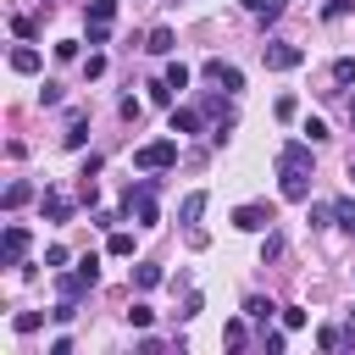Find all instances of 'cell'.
<instances>
[{"label":"cell","instance_id":"1","mask_svg":"<svg viewBox=\"0 0 355 355\" xmlns=\"http://www.w3.org/2000/svg\"><path fill=\"white\" fill-rule=\"evenodd\" d=\"M178 161V139H155V144H139L133 150V166L139 172H166Z\"/></svg>","mask_w":355,"mask_h":355},{"label":"cell","instance_id":"2","mask_svg":"<svg viewBox=\"0 0 355 355\" xmlns=\"http://www.w3.org/2000/svg\"><path fill=\"white\" fill-rule=\"evenodd\" d=\"M261 61H266L272 72H294V67L305 61V50H300V44H288V39H272V44H261Z\"/></svg>","mask_w":355,"mask_h":355},{"label":"cell","instance_id":"3","mask_svg":"<svg viewBox=\"0 0 355 355\" xmlns=\"http://www.w3.org/2000/svg\"><path fill=\"white\" fill-rule=\"evenodd\" d=\"M277 172L283 178H305L311 172V144H283L277 150Z\"/></svg>","mask_w":355,"mask_h":355},{"label":"cell","instance_id":"4","mask_svg":"<svg viewBox=\"0 0 355 355\" xmlns=\"http://www.w3.org/2000/svg\"><path fill=\"white\" fill-rule=\"evenodd\" d=\"M272 222H277L272 205H239V211H233V227H244V233H266Z\"/></svg>","mask_w":355,"mask_h":355},{"label":"cell","instance_id":"5","mask_svg":"<svg viewBox=\"0 0 355 355\" xmlns=\"http://www.w3.org/2000/svg\"><path fill=\"white\" fill-rule=\"evenodd\" d=\"M22 255H28V227L11 222L6 239H0V266H22Z\"/></svg>","mask_w":355,"mask_h":355},{"label":"cell","instance_id":"6","mask_svg":"<svg viewBox=\"0 0 355 355\" xmlns=\"http://www.w3.org/2000/svg\"><path fill=\"white\" fill-rule=\"evenodd\" d=\"M205 78H211L216 89H227V94H239V89H244V72H239V67H227V61H216V55L205 61Z\"/></svg>","mask_w":355,"mask_h":355},{"label":"cell","instance_id":"7","mask_svg":"<svg viewBox=\"0 0 355 355\" xmlns=\"http://www.w3.org/2000/svg\"><path fill=\"white\" fill-rule=\"evenodd\" d=\"M39 67H44V55H39L33 44H17V50H11V72H39Z\"/></svg>","mask_w":355,"mask_h":355},{"label":"cell","instance_id":"8","mask_svg":"<svg viewBox=\"0 0 355 355\" xmlns=\"http://www.w3.org/2000/svg\"><path fill=\"white\" fill-rule=\"evenodd\" d=\"M39 205H44V216H50V222H67V216H72V200H67V194H55V189H44V200H39Z\"/></svg>","mask_w":355,"mask_h":355},{"label":"cell","instance_id":"9","mask_svg":"<svg viewBox=\"0 0 355 355\" xmlns=\"http://www.w3.org/2000/svg\"><path fill=\"white\" fill-rule=\"evenodd\" d=\"M172 133H200V111L178 105V111H172Z\"/></svg>","mask_w":355,"mask_h":355},{"label":"cell","instance_id":"10","mask_svg":"<svg viewBox=\"0 0 355 355\" xmlns=\"http://www.w3.org/2000/svg\"><path fill=\"white\" fill-rule=\"evenodd\" d=\"M11 327H17V333H39V327H44V311H17Z\"/></svg>","mask_w":355,"mask_h":355},{"label":"cell","instance_id":"11","mask_svg":"<svg viewBox=\"0 0 355 355\" xmlns=\"http://www.w3.org/2000/svg\"><path fill=\"white\" fill-rule=\"evenodd\" d=\"M161 277H166V272H161V266H150V261H144V266H133V283H139V288H155Z\"/></svg>","mask_w":355,"mask_h":355},{"label":"cell","instance_id":"12","mask_svg":"<svg viewBox=\"0 0 355 355\" xmlns=\"http://www.w3.org/2000/svg\"><path fill=\"white\" fill-rule=\"evenodd\" d=\"M244 11H255V17H283V0H244Z\"/></svg>","mask_w":355,"mask_h":355},{"label":"cell","instance_id":"13","mask_svg":"<svg viewBox=\"0 0 355 355\" xmlns=\"http://www.w3.org/2000/svg\"><path fill=\"white\" fill-rule=\"evenodd\" d=\"M144 50H150V55H166V50H172V28H155V33H150V44H144Z\"/></svg>","mask_w":355,"mask_h":355},{"label":"cell","instance_id":"14","mask_svg":"<svg viewBox=\"0 0 355 355\" xmlns=\"http://www.w3.org/2000/svg\"><path fill=\"white\" fill-rule=\"evenodd\" d=\"M272 111H277V122H294V116H300V100H294V94H277Z\"/></svg>","mask_w":355,"mask_h":355},{"label":"cell","instance_id":"15","mask_svg":"<svg viewBox=\"0 0 355 355\" xmlns=\"http://www.w3.org/2000/svg\"><path fill=\"white\" fill-rule=\"evenodd\" d=\"M83 133H89V122H83V111H72V128H67V150H78V144H83Z\"/></svg>","mask_w":355,"mask_h":355},{"label":"cell","instance_id":"16","mask_svg":"<svg viewBox=\"0 0 355 355\" xmlns=\"http://www.w3.org/2000/svg\"><path fill=\"white\" fill-rule=\"evenodd\" d=\"M116 17V0H89V22H111Z\"/></svg>","mask_w":355,"mask_h":355},{"label":"cell","instance_id":"17","mask_svg":"<svg viewBox=\"0 0 355 355\" xmlns=\"http://www.w3.org/2000/svg\"><path fill=\"white\" fill-rule=\"evenodd\" d=\"M333 216H338V227H349V233H355V200H349V194L333 205Z\"/></svg>","mask_w":355,"mask_h":355},{"label":"cell","instance_id":"18","mask_svg":"<svg viewBox=\"0 0 355 355\" xmlns=\"http://www.w3.org/2000/svg\"><path fill=\"white\" fill-rule=\"evenodd\" d=\"M349 11H355V0H327V6H322L327 22H338V17H349Z\"/></svg>","mask_w":355,"mask_h":355},{"label":"cell","instance_id":"19","mask_svg":"<svg viewBox=\"0 0 355 355\" xmlns=\"http://www.w3.org/2000/svg\"><path fill=\"white\" fill-rule=\"evenodd\" d=\"M300 133H305L311 144H322V139H327V122H322V116H305V128H300Z\"/></svg>","mask_w":355,"mask_h":355},{"label":"cell","instance_id":"20","mask_svg":"<svg viewBox=\"0 0 355 355\" xmlns=\"http://www.w3.org/2000/svg\"><path fill=\"white\" fill-rule=\"evenodd\" d=\"M28 194H33V189H28V183H6V211H17V205H22V200H28Z\"/></svg>","mask_w":355,"mask_h":355},{"label":"cell","instance_id":"21","mask_svg":"<svg viewBox=\"0 0 355 355\" xmlns=\"http://www.w3.org/2000/svg\"><path fill=\"white\" fill-rule=\"evenodd\" d=\"M105 250H111V255H133V233H111Z\"/></svg>","mask_w":355,"mask_h":355},{"label":"cell","instance_id":"22","mask_svg":"<svg viewBox=\"0 0 355 355\" xmlns=\"http://www.w3.org/2000/svg\"><path fill=\"white\" fill-rule=\"evenodd\" d=\"M166 83H172V89H189V67L172 61V67H166Z\"/></svg>","mask_w":355,"mask_h":355},{"label":"cell","instance_id":"23","mask_svg":"<svg viewBox=\"0 0 355 355\" xmlns=\"http://www.w3.org/2000/svg\"><path fill=\"white\" fill-rule=\"evenodd\" d=\"M200 211H205V194H189V200H183V211H178V216H183V222H194V216H200Z\"/></svg>","mask_w":355,"mask_h":355},{"label":"cell","instance_id":"24","mask_svg":"<svg viewBox=\"0 0 355 355\" xmlns=\"http://www.w3.org/2000/svg\"><path fill=\"white\" fill-rule=\"evenodd\" d=\"M222 344L239 349V344H244V322H227V327H222Z\"/></svg>","mask_w":355,"mask_h":355},{"label":"cell","instance_id":"25","mask_svg":"<svg viewBox=\"0 0 355 355\" xmlns=\"http://www.w3.org/2000/svg\"><path fill=\"white\" fill-rule=\"evenodd\" d=\"M333 78H338V83H355V61L338 55V61H333Z\"/></svg>","mask_w":355,"mask_h":355},{"label":"cell","instance_id":"26","mask_svg":"<svg viewBox=\"0 0 355 355\" xmlns=\"http://www.w3.org/2000/svg\"><path fill=\"white\" fill-rule=\"evenodd\" d=\"M44 266H50V272H61V266H67V250H61V244H50V250H44Z\"/></svg>","mask_w":355,"mask_h":355},{"label":"cell","instance_id":"27","mask_svg":"<svg viewBox=\"0 0 355 355\" xmlns=\"http://www.w3.org/2000/svg\"><path fill=\"white\" fill-rule=\"evenodd\" d=\"M244 311H250V316H255V322H266V316H272V311H277V305H272V300H250V305H244Z\"/></svg>","mask_w":355,"mask_h":355},{"label":"cell","instance_id":"28","mask_svg":"<svg viewBox=\"0 0 355 355\" xmlns=\"http://www.w3.org/2000/svg\"><path fill=\"white\" fill-rule=\"evenodd\" d=\"M128 322H133V327H150V322H155V311H150V305H133V311H128Z\"/></svg>","mask_w":355,"mask_h":355},{"label":"cell","instance_id":"29","mask_svg":"<svg viewBox=\"0 0 355 355\" xmlns=\"http://www.w3.org/2000/svg\"><path fill=\"white\" fill-rule=\"evenodd\" d=\"M111 39V22H89V44H105Z\"/></svg>","mask_w":355,"mask_h":355},{"label":"cell","instance_id":"30","mask_svg":"<svg viewBox=\"0 0 355 355\" xmlns=\"http://www.w3.org/2000/svg\"><path fill=\"white\" fill-rule=\"evenodd\" d=\"M349 128H355V100H349Z\"/></svg>","mask_w":355,"mask_h":355},{"label":"cell","instance_id":"31","mask_svg":"<svg viewBox=\"0 0 355 355\" xmlns=\"http://www.w3.org/2000/svg\"><path fill=\"white\" fill-rule=\"evenodd\" d=\"M349 183H355V161H349Z\"/></svg>","mask_w":355,"mask_h":355},{"label":"cell","instance_id":"32","mask_svg":"<svg viewBox=\"0 0 355 355\" xmlns=\"http://www.w3.org/2000/svg\"><path fill=\"white\" fill-rule=\"evenodd\" d=\"M349 316H355V311H349Z\"/></svg>","mask_w":355,"mask_h":355}]
</instances>
